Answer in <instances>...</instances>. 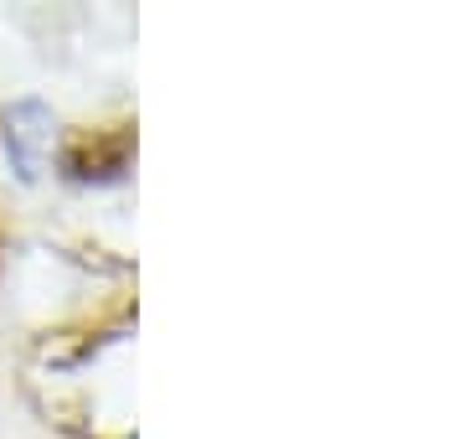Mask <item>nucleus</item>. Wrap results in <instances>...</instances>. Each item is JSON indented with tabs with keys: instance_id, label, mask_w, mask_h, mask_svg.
I'll return each mask as SVG.
<instances>
[{
	"instance_id": "f257e3e1",
	"label": "nucleus",
	"mask_w": 464,
	"mask_h": 439,
	"mask_svg": "<svg viewBox=\"0 0 464 439\" xmlns=\"http://www.w3.org/2000/svg\"><path fill=\"white\" fill-rule=\"evenodd\" d=\"M47 145H52V114H47V103H36V99L11 103V114H5V151H11V161H16V171L26 176V181L42 171Z\"/></svg>"
}]
</instances>
